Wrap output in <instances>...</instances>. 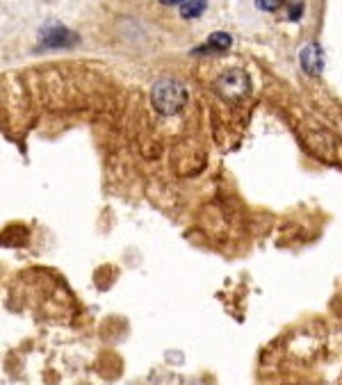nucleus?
Masks as SVG:
<instances>
[{
  "instance_id": "obj_1",
  "label": "nucleus",
  "mask_w": 342,
  "mask_h": 385,
  "mask_svg": "<svg viewBox=\"0 0 342 385\" xmlns=\"http://www.w3.org/2000/svg\"><path fill=\"white\" fill-rule=\"evenodd\" d=\"M187 87L176 78H160L151 87V103L162 117L178 114L187 105Z\"/></svg>"
},
{
  "instance_id": "obj_2",
  "label": "nucleus",
  "mask_w": 342,
  "mask_h": 385,
  "mask_svg": "<svg viewBox=\"0 0 342 385\" xmlns=\"http://www.w3.org/2000/svg\"><path fill=\"white\" fill-rule=\"evenodd\" d=\"M217 94L226 98V101H242V98L249 96L251 91V80L249 73L242 71V68H228L215 82Z\"/></svg>"
},
{
  "instance_id": "obj_3",
  "label": "nucleus",
  "mask_w": 342,
  "mask_h": 385,
  "mask_svg": "<svg viewBox=\"0 0 342 385\" xmlns=\"http://www.w3.org/2000/svg\"><path fill=\"white\" fill-rule=\"evenodd\" d=\"M39 39L44 41V46H50V48H57V46H73L78 41V35L71 32L62 23H46V26L39 30Z\"/></svg>"
},
{
  "instance_id": "obj_4",
  "label": "nucleus",
  "mask_w": 342,
  "mask_h": 385,
  "mask_svg": "<svg viewBox=\"0 0 342 385\" xmlns=\"http://www.w3.org/2000/svg\"><path fill=\"white\" fill-rule=\"evenodd\" d=\"M301 68L306 71L308 75H319L324 68V53H322V46L319 44H308L306 48L301 50Z\"/></svg>"
},
{
  "instance_id": "obj_5",
  "label": "nucleus",
  "mask_w": 342,
  "mask_h": 385,
  "mask_svg": "<svg viewBox=\"0 0 342 385\" xmlns=\"http://www.w3.org/2000/svg\"><path fill=\"white\" fill-rule=\"evenodd\" d=\"M233 46V37L228 32H212L205 41L203 48H199L196 53H224Z\"/></svg>"
},
{
  "instance_id": "obj_6",
  "label": "nucleus",
  "mask_w": 342,
  "mask_h": 385,
  "mask_svg": "<svg viewBox=\"0 0 342 385\" xmlns=\"http://www.w3.org/2000/svg\"><path fill=\"white\" fill-rule=\"evenodd\" d=\"M205 7H208V3H203V0H189V3L182 0L180 14H182V19H196L205 12Z\"/></svg>"
},
{
  "instance_id": "obj_7",
  "label": "nucleus",
  "mask_w": 342,
  "mask_h": 385,
  "mask_svg": "<svg viewBox=\"0 0 342 385\" xmlns=\"http://www.w3.org/2000/svg\"><path fill=\"white\" fill-rule=\"evenodd\" d=\"M278 5L281 3H276V0H258V3H256L258 10H267V12H276Z\"/></svg>"
},
{
  "instance_id": "obj_8",
  "label": "nucleus",
  "mask_w": 342,
  "mask_h": 385,
  "mask_svg": "<svg viewBox=\"0 0 342 385\" xmlns=\"http://www.w3.org/2000/svg\"><path fill=\"white\" fill-rule=\"evenodd\" d=\"M301 14H303V5H301V3H296V5H290V12H287V17H290V21L299 19Z\"/></svg>"
}]
</instances>
